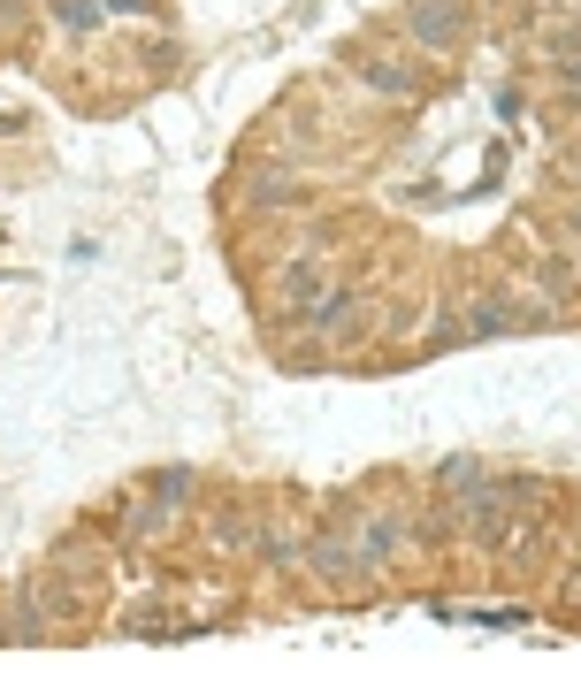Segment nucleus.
Masks as SVG:
<instances>
[{
  "instance_id": "f257e3e1",
  "label": "nucleus",
  "mask_w": 581,
  "mask_h": 688,
  "mask_svg": "<svg viewBox=\"0 0 581 688\" xmlns=\"http://www.w3.org/2000/svg\"><path fill=\"white\" fill-rule=\"evenodd\" d=\"M413 31H421V39H452L459 16H452V8H421V23H413Z\"/></svg>"
},
{
  "instance_id": "f03ea898",
  "label": "nucleus",
  "mask_w": 581,
  "mask_h": 688,
  "mask_svg": "<svg viewBox=\"0 0 581 688\" xmlns=\"http://www.w3.org/2000/svg\"><path fill=\"white\" fill-rule=\"evenodd\" d=\"M345 306H352V291H337V299H322V314H314V322L337 329V322H345Z\"/></svg>"
}]
</instances>
